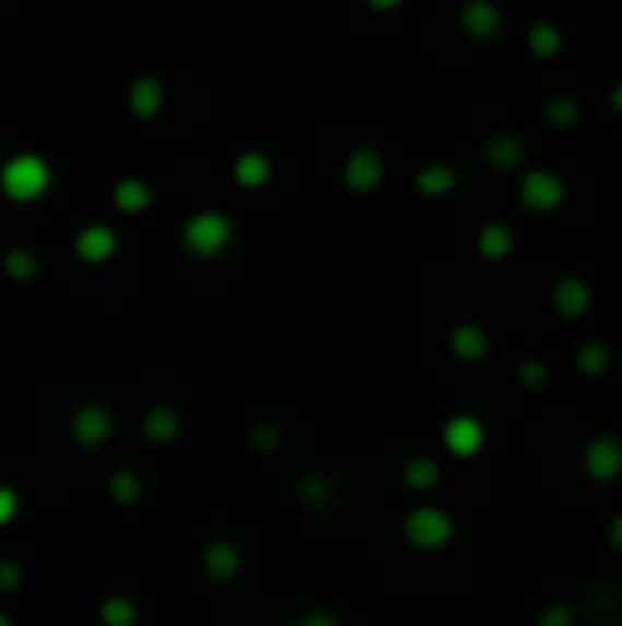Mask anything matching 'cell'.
Instances as JSON below:
<instances>
[{"label": "cell", "mask_w": 622, "mask_h": 626, "mask_svg": "<svg viewBox=\"0 0 622 626\" xmlns=\"http://www.w3.org/2000/svg\"><path fill=\"white\" fill-rule=\"evenodd\" d=\"M51 187V165L40 158V154H15L0 165V191H4L8 202L15 205H30L40 202Z\"/></svg>", "instance_id": "cell-1"}, {"label": "cell", "mask_w": 622, "mask_h": 626, "mask_svg": "<svg viewBox=\"0 0 622 626\" xmlns=\"http://www.w3.org/2000/svg\"><path fill=\"white\" fill-rule=\"evenodd\" d=\"M180 238L191 257L216 260L220 253H227L231 243H235V224H231V216L220 213V209H202V213L187 216Z\"/></svg>", "instance_id": "cell-2"}, {"label": "cell", "mask_w": 622, "mask_h": 626, "mask_svg": "<svg viewBox=\"0 0 622 626\" xmlns=\"http://www.w3.org/2000/svg\"><path fill=\"white\" fill-rule=\"evenodd\" d=\"M455 535H458L455 517L443 513L439 506H414L403 517V539L414 550H443Z\"/></svg>", "instance_id": "cell-3"}, {"label": "cell", "mask_w": 622, "mask_h": 626, "mask_svg": "<svg viewBox=\"0 0 622 626\" xmlns=\"http://www.w3.org/2000/svg\"><path fill=\"white\" fill-rule=\"evenodd\" d=\"M385 180V158L377 147H355L341 165V184L352 194H371Z\"/></svg>", "instance_id": "cell-4"}, {"label": "cell", "mask_w": 622, "mask_h": 626, "mask_svg": "<svg viewBox=\"0 0 622 626\" xmlns=\"http://www.w3.org/2000/svg\"><path fill=\"white\" fill-rule=\"evenodd\" d=\"M110 433H114V417L103 403H81L78 411L70 414V436L84 451L103 447L110 440Z\"/></svg>", "instance_id": "cell-5"}, {"label": "cell", "mask_w": 622, "mask_h": 626, "mask_svg": "<svg viewBox=\"0 0 622 626\" xmlns=\"http://www.w3.org/2000/svg\"><path fill=\"white\" fill-rule=\"evenodd\" d=\"M564 180L550 169H531L524 173L520 180V202L531 209V213H553V209L564 205Z\"/></svg>", "instance_id": "cell-6"}, {"label": "cell", "mask_w": 622, "mask_h": 626, "mask_svg": "<svg viewBox=\"0 0 622 626\" xmlns=\"http://www.w3.org/2000/svg\"><path fill=\"white\" fill-rule=\"evenodd\" d=\"M583 465L589 480H600V484H608V480L622 476V440L611 433H600L594 440L586 444L583 451Z\"/></svg>", "instance_id": "cell-7"}, {"label": "cell", "mask_w": 622, "mask_h": 626, "mask_svg": "<svg viewBox=\"0 0 622 626\" xmlns=\"http://www.w3.org/2000/svg\"><path fill=\"white\" fill-rule=\"evenodd\" d=\"M114 253H118V235L107 224H89L73 235V257L81 264H107Z\"/></svg>", "instance_id": "cell-8"}, {"label": "cell", "mask_w": 622, "mask_h": 626, "mask_svg": "<svg viewBox=\"0 0 622 626\" xmlns=\"http://www.w3.org/2000/svg\"><path fill=\"white\" fill-rule=\"evenodd\" d=\"M483 440H488V436H483V425H480V417H472V414H455V417H447V425H443V444H447V451L455 458L480 454Z\"/></svg>", "instance_id": "cell-9"}, {"label": "cell", "mask_w": 622, "mask_h": 626, "mask_svg": "<svg viewBox=\"0 0 622 626\" xmlns=\"http://www.w3.org/2000/svg\"><path fill=\"white\" fill-rule=\"evenodd\" d=\"M458 23L472 40H494L502 34V12L491 0H469V4H461Z\"/></svg>", "instance_id": "cell-10"}, {"label": "cell", "mask_w": 622, "mask_h": 626, "mask_svg": "<svg viewBox=\"0 0 622 626\" xmlns=\"http://www.w3.org/2000/svg\"><path fill=\"white\" fill-rule=\"evenodd\" d=\"M553 308H556V316H564V319H583L589 308H594V290H589L586 279H578V275H564L561 283L553 286Z\"/></svg>", "instance_id": "cell-11"}, {"label": "cell", "mask_w": 622, "mask_h": 626, "mask_svg": "<svg viewBox=\"0 0 622 626\" xmlns=\"http://www.w3.org/2000/svg\"><path fill=\"white\" fill-rule=\"evenodd\" d=\"M202 571L213 582H231L242 571V550L231 539H213L202 550Z\"/></svg>", "instance_id": "cell-12"}, {"label": "cell", "mask_w": 622, "mask_h": 626, "mask_svg": "<svg viewBox=\"0 0 622 626\" xmlns=\"http://www.w3.org/2000/svg\"><path fill=\"white\" fill-rule=\"evenodd\" d=\"M275 176V165L263 151H242L235 162H231V180H235L242 191H263Z\"/></svg>", "instance_id": "cell-13"}, {"label": "cell", "mask_w": 622, "mask_h": 626, "mask_svg": "<svg viewBox=\"0 0 622 626\" xmlns=\"http://www.w3.org/2000/svg\"><path fill=\"white\" fill-rule=\"evenodd\" d=\"M140 433H143V440H146V444L168 447V444L176 440V436L184 433V417H180V411H173V406L157 403V406H151V411L143 414Z\"/></svg>", "instance_id": "cell-14"}, {"label": "cell", "mask_w": 622, "mask_h": 626, "mask_svg": "<svg viewBox=\"0 0 622 626\" xmlns=\"http://www.w3.org/2000/svg\"><path fill=\"white\" fill-rule=\"evenodd\" d=\"M165 107V85L151 74L136 78L129 88V110L136 121H154Z\"/></svg>", "instance_id": "cell-15"}, {"label": "cell", "mask_w": 622, "mask_h": 626, "mask_svg": "<svg viewBox=\"0 0 622 626\" xmlns=\"http://www.w3.org/2000/svg\"><path fill=\"white\" fill-rule=\"evenodd\" d=\"M110 198H114V209H118V213L140 216V213H146V209H151V202H154V187L146 184V180H140V176H125V180L114 184Z\"/></svg>", "instance_id": "cell-16"}, {"label": "cell", "mask_w": 622, "mask_h": 626, "mask_svg": "<svg viewBox=\"0 0 622 626\" xmlns=\"http://www.w3.org/2000/svg\"><path fill=\"white\" fill-rule=\"evenodd\" d=\"M450 352H455L461 363H483L491 356V338L477 322H458V327L450 330Z\"/></svg>", "instance_id": "cell-17"}, {"label": "cell", "mask_w": 622, "mask_h": 626, "mask_svg": "<svg viewBox=\"0 0 622 626\" xmlns=\"http://www.w3.org/2000/svg\"><path fill=\"white\" fill-rule=\"evenodd\" d=\"M483 162L491 165L494 173H513L516 165L524 162V143L509 132H498L483 143Z\"/></svg>", "instance_id": "cell-18"}, {"label": "cell", "mask_w": 622, "mask_h": 626, "mask_svg": "<svg viewBox=\"0 0 622 626\" xmlns=\"http://www.w3.org/2000/svg\"><path fill=\"white\" fill-rule=\"evenodd\" d=\"M513 246H516V232L505 221H491V224H483L480 227V235H477V253L483 260H505L513 253Z\"/></svg>", "instance_id": "cell-19"}, {"label": "cell", "mask_w": 622, "mask_h": 626, "mask_svg": "<svg viewBox=\"0 0 622 626\" xmlns=\"http://www.w3.org/2000/svg\"><path fill=\"white\" fill-rule=\"evenodd\" d=\"M458 184V173L450 169V165L443 162H432V165H421V169L414 173V191L425 194V198H443L450 194Z\"/></svg>", "instance_id": "cell-20"}, {"label": "cell", "mask_w": 622, "mask_h": 626, "mask_svg": "<svg viewBox=\"0 0 622 626\" xmlns=\"http://www.w3.org/2000/svg\"><path fill=\"white\" fill-rule=\"evenodd\" d=\"M527 48H531L539 59H556L564 51L561 26L550 23V19H535V23L527 26Z\"/></svg>", "instance_id": "cell-21"}, {"label": "cell", "mask_w": 622, "mask_h": 626, "mask_svg": "<svg viewBox=\"0 0 622 626\" xmlns=\"http://www.w3.org/2000/svg\"><path fill=\"white\" fill-rule=\"evenodd\" d=\"M399 476H403V484L410 487V492H432V487L439 484L443 469H439L436 458L414 454V458H407V462H403V469H399Z\"/></svg>", "instance_id": "cell-22"}, {"label": "cell", "mask_w": 622, "mask_h": 626, "mask_svg": "<svg viewBox=\"0 0 622 626\" xmlns=\"http://www.w3.org/2000/svg\"><path fill=\"white\" fill-rule=\"evenodd\" d=\"M333 484L326 480L322 473H308L304 480H297V503L304 509H326V506H333Z\"/></svg>", "instance_id": "cell-23"}, {"label": "cell", "mask_w": 622, "mask_h": 626, "mask_svg": "<svg viewBox=\"0 0 622 626\" xmlns=\"http://www.w3.org/2000/svg\"><path fill=\"white\" fill-rule=\"evenodd\" d=\"M99 623L103 626H136L140 623V609H136V601L129 593H110V598H103V604H99Z\"/></svg>", "instance_id": "cell-24"}, {"label": "cell", "mask_w": 622, "mask_h": 626, "mask_svg": "<svg viewBox=\"0 0 622 626\" xmlns=\"http://www.w3.org/2000/svg\"><path fill=\"white\" fill-rule=\"evenodd\" d=\"M0 271H4L12 283H30L37 275V253L26 246H12L4 257H0Z\"/></svg>", "instance_id": "cell-25"}, {"label": "cell", "mask_w": 622, "mask_h": 626, "mask_svg": "<svg viewBox=\"0 0 622 626\" xmlns=\"http://www.w3.org/2000/svg\"><path fill=\"white\" fill-rule=\"evenodd\" d=\"M107 492L118 506H136L143 498V476L136 469H118L110 480H107Z\"/></svg>", "instance_id": "cell-26"}, {"label": "cell", "mask_w": 622, "mask_h": 626, "mask_svg": "<svg viewBox=\"0 0 622 626\" xmlns=\"http://www.w3.org/2000/svg\"><path fill=\"white\" fill-rule=\"evenodd\" d=\"M575 367L586 374V378H597L611 367V349L605 341H583L575 349Z\"/></svg>", "instance_id": "cell-27"}, {"label": "cell", "mask_w": 622, "mask_h": 626, "mask_svg": "<svg viewBox=\"0 0 622 626\" xmlns=\"http://www.w3.org/2000/svg\"><path fill=\"white\" fill-rule=\"evenodd\" d=\"M578 114H583V107H578V99H572V96L545 103V125H553V129H572L578 121Z\"/></svg>", "instance_id": "cell-28"}, {"label": "cell", "mask_w": 622, "mask_h": 626, "mask_svg": "<svg viewBox=\"0 0 622 626\" xmlns=\"http://www.w3.org/2000/svg\"><path fill=\"white\" fill-rule=\"evenodd\" d=\"M249 440H253V451H260V454H275L279 447H282V429L275 422H260L257 429L249 433Z\"/></svg>", "instance_id": "cell-29"}, {"label": "cell", "mask_w": 622, "mask_h": 626, "mask_svg": "<svg viewBox=\"0 0 622 626\" xmlns=\"http://www.w3.org/2000/svg\"><path fill=\"white\" fill-rule=\"evenodd\" d=\"M516 378H520L524 389H545L550 370H545V363H539V359H524L520 367H516Z\"/></svg>", "instance_id": "cell-30"}, {"label": "cell", "mask_w": 622, "mask_h": 626, "mask_svg": "<svg viewBox=\"0 0 622 626\" xmlns=\"http://www.w3.org/2000/svg\"><path fill=\"white\" fill-rule=\"evenodd\" d=\"M539 626H575V609L572 604H545L539 612Z\"/></svg>", "instance_id": "cell-31"}, {"label": "cell", "mask_w": 622, "mask_h": 626, "mask_svg": "<svg viewBox=\"0 0 622 626\" xmlns=\"http://www.w3.org/2000/svg\"><path fill=\"white\" fill-rule=\"evenodd\" d=\"M26 582V571L19 560H0V590L4 593H15L19 587Z\"/></svg>", "instance_id": "cell-32"}, {"label": "cell", "mask_w": 622, "mask_h": 626, "mask_svg": "<svg viewBox=\"0 0 622 626\" xmlns=\"http://www.w3.org/2000/svg\"><path fill=\"white\" fill-rule=\"evenodd\" d=\"M19 517V492L0 484V528H8Z\"/></svg>", "instance_id": "cell-33"}, {"label": "cell", "mask_w": 622, "mask_h": 626, "mask_svg": "<svg viewBox=\"0 0 622 626\" xmlns=\"http://www.w3.org/2000/svg\"><path fill=\"white\" fill-rule=\"evenodd\" d=\"M297 626H341V619H337L333 612H326V609H312V612L301 615Z\"/></svg>", "instance_id": "cell-34"}, {"label": "cell", "mask_w": 622, "mask_h": 626, "mask_svg": "<svg viewBox=\"0 0 622 626\" xmlns=\"http://www.w3.org/2000/svg\"><path fill=\"white\" fill-rule=\"evenodd\" d=\"M608 542L615 550H622V513H615L611 517V524H608Z\"/></svg>", "instance_id": "cell-35"}, {"label": "cell", "mask_w": 622, "mask_h": 626, "mask_svg": "<svg viewBox=\"0 0 622 626\" xmlns=\"http://www.w3.org/2000/svg\"><path fill=\"white\" fill-rule=\"evenodd\" d=\"M366 4H371L374 12H399V8H403L399 0H366Z\"/></svg>", "instance_id": "cell-36"}, {"label": "cell", "mask_w": 622, "mask_h": 626, "mask_svg": "<svg viewBox=\"0 0 622 626\" xmlns=\"http://www.w3.org/2000/svg\"><path fill=\"white\" fill-rule=\"evenodd\" d=\"M611 107H615V110L622 114V81H619L615 88H611Z\"/></svg>", "instance_id": "cell-37"}, {"label": "cell", "mask_w": 622, "mask_h": 626, "mask_svg": "<svg viewBox=\"0 0 622 626\" xmlns=\"http://www.w3.org/2000/svg\"><path fill=\"white\" fill-rule=\"evenodd\" d=\"M0 626H15V623H12V615H8L4 609H0Z\"/></svg>", "instance_id": "cell-38"}]
</instances>
